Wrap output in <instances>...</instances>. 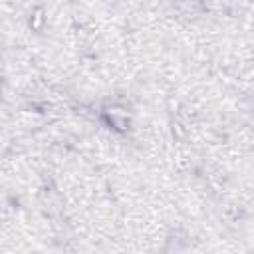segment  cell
Returning a JSON list of instances; mask_svg holds the SVG:
<instances>
[{"mask_svg": "<svg viewBox=\"0 0 254 254\" xmlns=\"http://www.w3.org/2000/svg\"><path fill=\"white\" fill-rule=\"evenodd\" d=\"M101 119L115 133H127L131 129V115L121 105H109V107H105L101 111Z\"/></svg>", "mask_w": 254, "mask_h": 254, "instance_id": "obj_1", "label": "cell"}]
</instances>
